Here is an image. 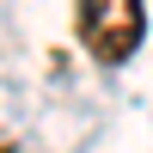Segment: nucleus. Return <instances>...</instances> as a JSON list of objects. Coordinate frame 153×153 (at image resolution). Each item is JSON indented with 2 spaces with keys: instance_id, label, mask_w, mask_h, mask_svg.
<instances>
[{
  "instance_id": "1",
  "label": "nucleus",
  "mask_w": 153,
  "mask_h": 153,
  "mask_svg": "<svg viewBox=\"0 0 153 153\" xmlns=\"http://www.w3.org/2000/svg\"><path fill=\"white\" fill-rule=\"evenodd\" d=\"M74 12H80L86 55L104 61V68L129 61L141 49V37H147V6L141 0H74Z\"/></svg>"
}]
</instances>
